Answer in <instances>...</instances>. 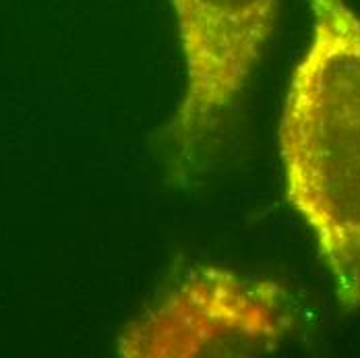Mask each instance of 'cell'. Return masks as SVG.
<instances>
[{
    "label": "cell",
    "mask_w": 360,
    "mask_h": 358,
    "mask_svg": "<svg viewBox=\"0 0 360 358\" xmlns=\"http://www.w3.org/2000/svg\"><path fill=\"white\" fill-rule=\"evenodd\" d=\"M311 41L294 67L278 129L286 197L309 226L335 298L360 307V15L307 0Z\"/></svg>",
    "instance_id": "cell-1"
},
{
    "label": "cell",
    "mask_w": 360,
    "mask_h": 358,
    "mask_svg": "<svg viewBox=\"0 0 360 358\" xmlns=\"http://www.w3.org/2000/svg\"><path fill=\"white\" fill-rule=\"evenodd\" d=\"M184 58V94L166 133L172 170H191L238 106L278 23L280 0H168Z\"/></svg>",
    "instance_id": "cell-3"
},
{
    "label": "cell",
    "mask_w": 360,
    "mask_h": 358,
    "mask_svg": "<svg viewBox=\"0 0 360 358\" xmlns=\"http://www.w3.org/2000/svg\"><path fill=\"white\" fill-rule=\"evenodd\" d=\"M290 327L288 296L278 282L201 265L122 329L116 354L259 357L274 352Z\"/></svg>",
    "instance_id": "cell-2"
}]
</instances>
